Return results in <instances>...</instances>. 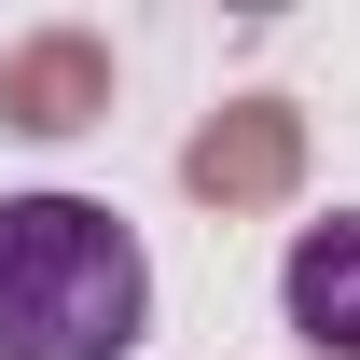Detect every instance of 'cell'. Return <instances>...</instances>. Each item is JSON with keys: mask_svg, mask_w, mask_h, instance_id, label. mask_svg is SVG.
Wrapping results in <instances>:
<instances>
[{"mask_svg": "<svg viewBox=\"0 0 360 360\" xmlns=\"http://www.w3.org/2000/svg\"><path fill=\"white\" fill-rule=\"evenodd\" d=\"M153 333V250L97 194H0V360H125Z\"/></svg>", "mask_w": 360, "mask_h": 360, "instance_id": "obj_1", "label": "cell"}, {"mask_svg": "<svg viewBox=\"0 0 360 360\" xmlns=\"http://www.w3.org/2000/svg\"><path fill=\"white\" fill-rule=\"evenodd\" d=\"M277 305H291V333H305L319 360H360V208H333V222H305V236H291Z\"/></svg>", "mask_w": 360, "mask_h": 360, "instance_id": "obj_2", "label": "cell"}]
</instances>
